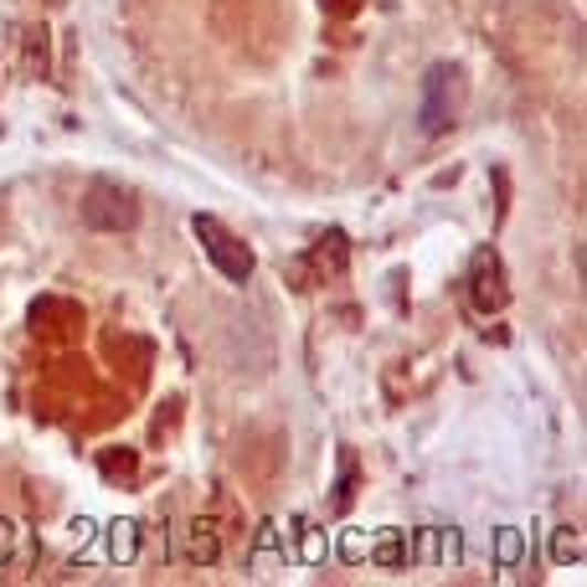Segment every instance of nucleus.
<instances>
[{
  "label": "nucleus",
  "instance_id": "20e7f679",
  "mask_svg": "<svg viewBox=\"0 0 587 587\" xmlns=\"http://www.w3.org/2000/svg\"><path fill=\"white\" fill-rule=\"evenodd\" d=\"M469 300L480 315H500L505 304H511V289H505V269H500L495 253H480L474 258V269H469Z\"/></svg>",
  "mask_w": 587,
  "mask_h": 587
},
{
  "label": "nucleus",
  "instance_id": "9b49d317",
  "mask_svg": "<svg viewBox=\"0 0 587 587\" xmlns=\"http://www.w3.org/2000/svg\"><path fill=\"white\" fill-rule=\"evenodd\" d=\"M11 546H15V526L11 521H0V562L11 557Z\"/></svg>",
  "mask_w": 587,
  "mask_h": 587
},
{
  "label": "nucleus",
  "instance_id": "7ed1b4c3",
  "mask_svg": "<svg viewBox=\"0 0 587 587\" xmlns=\"http://www.w3.org/2000/svg\"><path fill=\"white\" fill-rule=\"evenodd\" d=\"M191 227H196V238H201V248H207V258L227 273V279H232V284H242V279L253 273V253H248V248H242V242L232 238L217 217H196Z\"/></svg>",
  "mask_w": 587,
  "mask_h": 587
},
{
  "label": "nucleus",
  "instance_id": "9d476101",
  "mask_svg": "<svg viewBox=\"0 0 587 587\" xmlns=\"http://www.w3.org/2000/svg\"><path fill=\"white\" fill-rule=\"evenodd\" d=\"M521 557V536L515 531H500V562H515Z\"/></svg>",
  "mask_w": 587,
  "mask_h": 587
},
{
  "label": "nucleus",
  "instance_id": "f8f14e48",
  "mask_svg": "<svg viewBox=\"0 0 587 587\" xmlns=\"http://www.w3.org/2000/svg\"><path fill=\"white\" fill-rule=\"evenodd\" d=\"M42 6H62V0H42Z\"/></svg>",
  "mask_w": 587,
  "mask_h": 587
},
{
  "label": "nucleus",
  "instance_id": "0eeeda50",
  "mask_svg": "<svg viewBox=\"0 0 587 587\" xmlns=\"http://www.w3.org/2000/svg\"><path fill=\"white\" fill-rule=\"evenodd\" d=\"M27 67L46 73V31H42V27H31V31H27Z\"/></svg>",
  "mask_w": 587,
  "mask_h": 587
},
{
  "label": "nucleus",
  "instance_id": "f257e3e1",
  "mask_svg": "<svg viewBox=\"0 0 587 587\" xmlns=\"http://www.w3.org/2000/svg\"><path fill=\"white\" fill-rule=\"evenodd\" d=\"M77 217L93 232H129V227H139V196L119 181H93L77 201Z\"/></svg>",
  "mask_w": 587,
  "mask_h": 587
},
{
  "label": "nucleus",
  "instance_id": "6e6552de",
  "mask_svg": "<svg viewBox=\"0 0 587 587\" xmlns=\"http://www.w3.org/2000/svg\"><path fill=\"white\" fill-rule=\"evenodd\" d=\"M552 552H557V562H577V557H583V536H577L573 526H562V531H557V546H552Z\"/></svg>",
  "mask_w": 587,
  "mask_h": 587
},
{
  "label": "nucleus",
  "instance_id": "39448f33",
  "mask_svg": "<svg viewBox=\"0 0 587 587\" xmlns=\"http://www.w3.org/2000/svg\"><path fill=\"white\" fill-rule=\"evenodd\" d=\"M186 557L196 567H217L222 562V526L211 515H196L191 526H186Z\"/></svg>",
  "mask_w": 587,
  "mask_h": 587
},
{
  "label": "nucleus",
  "instance_id": "1a4fd4ad",
  "mask_svg": "<svg viewBox=\"0 0 587 587\" xmlns=\"http://www.w3.org/2000/svg\"><path fill=\"white\" fill-rule=\"evenodd\" d=\"M377 562H381V567H397V562H407V542H402V536L381 542V546H377Z\"/></svg>",
  "mask_w": 587,
  "mask_h": 587
},
{
  "label": "nucleus",
  "instance_id": "423d86ee",
  "mask_svg": "<svg viewBox=\"0 0 587 587\" xmlns=\"http://www.w3.org/2000/svg\"><path fill=\"white\" fill-rule=\"evenodd\" d=\"M135 552H139V526L135 521H114V526H108V557L135 562Z\"/></svg>",
  "mask_w": 587,
  "mask_h": 587
},
{
  "label": "nucleus",
  "instance_id": "f03ea898",
  "mask_svg": "<svg viewBox=\"0 0 587 587\" xmlns=\"http://www.w3.org/2000/svg\"><path fill=\"white\" fill-rule=\"evenodd\" d=\"M459 104H464V83H459V67L438 62L433 73H428V98H422V129H428V135H443V129L453 124V114H459Z\"/></svg>",
  "mask_w": 587,
  "mask_h": 587
}]
</instances>
